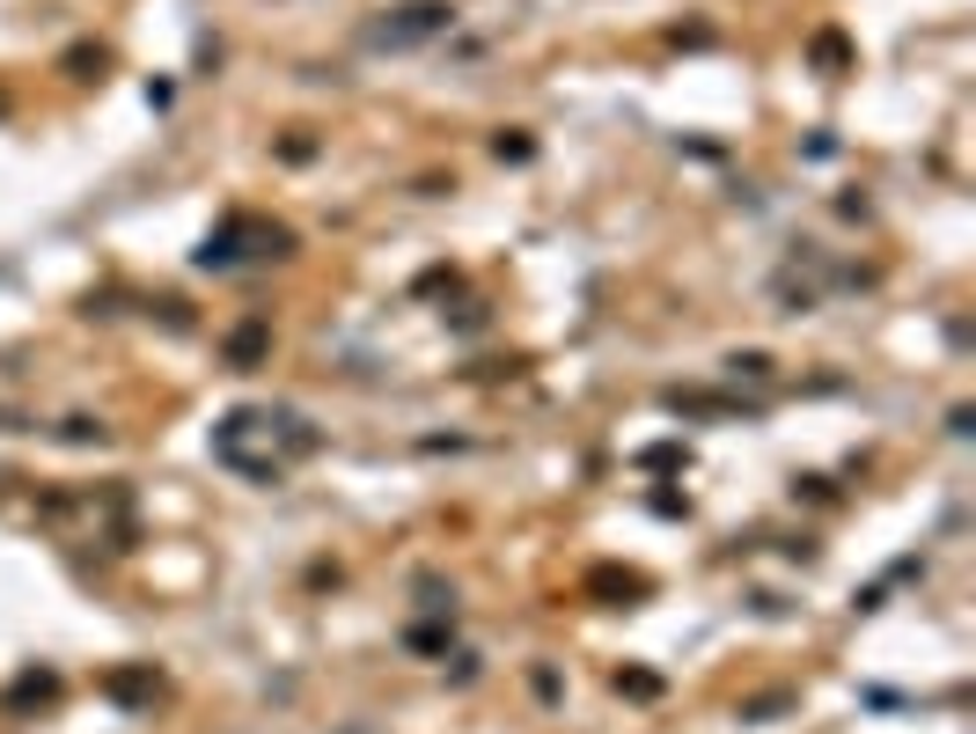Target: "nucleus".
Here are the masks:
<instances>
[{
	"mask_svg": "<svg viewBox=\"0 0 976 734\" xmlns=\"http://www.w3.org/2000/svg\"><path fill=\"white\" fill-rule=\"evenodd\" d=\"M250 257H294V228H279V220H257V214H228L198 243V265L206 272H236L250 265Z\"/></svg>",
	"mask_w": 976,
	"mask_h": 734,
	"instance_id": "f257e3e1",
	"label": "nucleus"
},
{
	"mask_svg": "<svg viewBox=\"0 0 976 734\" xmlns=\"http://www.w3.org/2000/svg\"><path fill=\"white\" fill-rule=\"evenodd\" d=\"M448 632H456V610H434V624H412L404 646H412V654H448Z\"/></svg>",
	"mask_w": 976,
	"mask_h": 734,
	"instance_id": "39448f33",
	"label": "nucleus"
},
{
	"mask_svg": "<svg viewBox=\"0 0 976 734\" xmlns=\"http://www.w3.org/2000/svg\"><path fill=\"white\" fill-rule=\"evenodd\" d=\"M492 154H500V162H529V154H537V147L521 140V133H500V140H492Z\"/></svg>",
	"mask_w": 976,
	"mask_h": 734,
	"instance_id": "9d476101",
	"label": "nucleus"
},
{
	"mask_svg": "<svg viewBox=\"0 0 976 734\" xmlns=\"http://www.w3.org/2000/svg\"><path fill=\"white\" fill-rule=\"evenodd\" d=\"M595 595H646V581H639V573H595Z\"/></svg>",
	"mask_w": 976,
	"mask_h": 734,
	"instance_id": "1a4fd4ad",
	"label": "nucleus"
},
{
	"mask_svg": "<svg viewBox=\"0 0 976 734\" xmlns=\"http://www.w3.org/2000/svg\"><path fill=\"white\" fill-rule=\"evenodd\" d=\"M89 67H103V51L96 45H73L67 51V73H73V81H89Z\"/></svg>",
	"mask_w": 976,
	"mask_h": 734,
	"instance_id": "9b49d317",
	"label": "nucleus"
},
{
	"mask_svg": "<svg viewBox=\"0 0 976 734\" xmlns=\"http://www.w3.org/2000/svg\"><path fill=\"white\" fill-rule=\"evenodd\" d=\"M51 698H59V676L51 668H30L23 684L8 690V706H51Z\"/></svg>",
	"mask_w": 976,
	"mask_h": 734,
	"instance_id": "423d86ee",
	"label": "nucleus"
},
{
	"mask_svg": "<svg viewBox=\"0 0 976 734\" xmlns=\"http://www.w3.org/2000/svg\"><path fill=\"white\" fill-rule=\"evenodd\" d=\"M793 698H757V706H742V720H771V712H785Z\"/></svg>",
	"mask_w": 976,
	"mask_h": 734,
	"instance_id": "ddd939ff",
	"label": "nucleus"
},
{
	"mask_svg": "<svg viewBox=\"0 0 976 734\" xmlns=\"http://www.w3.org/2000/svg\"><path fill=\"white\" fill-rule=\"evenodd\" d=\"M727 375H742V382H771V353H734Z\"/></svg>",
	"mask_w": 976,
	"mask_h": 734,
	"instance_id": "0eeeda50",
	"label": "nucleus"
},
{
	"mask_svg": "<svg viewBox=\"0 0 976 734\" xmlns=\"http://www.w3.org/2000/svg\"><path fill=\"white\" fill-rule=\"evenodd\" d=\"M448 23H456L448 0H404V8H382V15L367 23V45L375 51H412V45H426V37H440Z\"/></svg>",
	"mask_w": 976,
	"mask_h": 734,
	"instance_id": "f03ea898",
	"label": "nucleus"
},
{
	"mask_svg": "<svg viewBox=\"0 0 976 734\" xmlns=\"http://www.w3.org/2000/svg\"><path fill=\"white\" fill-rule=\"evenodd\" d=\"M815 59H823V67H845V37L823 30V37H815Z\"/></svg>",
	"mask_w": 976,
	"mask_h": 734,
	"instance_id": "f8f14e48",
	"label": "nucleus"
},
{
	"mask_svg": "<svg viewBox=\"0 0 976 734\" xmlns=\"http://www.w3.org/2000/svg\"><path fill=\"white\" fill-rule=\"evenodd\" d=\"M103 690L118 698V706H154V668H118V676H103Z\"/></svg>",
	"mask_w": 976,
	"mask_h": 734,
	"instance_id": "20e7f679",
	"label": "nucleus"
},
{
	"mask_svg": "<svg viewBox=\"0 0 976 734\" xmlns=\"http://www.w3.org/2000/svg\"><path fill=\"white\" fill-rule=\"evenodd\" d=\"M345 734H360V727H345Z\"/></svg>",
	"mask_w": 976,
	"mask_h": 734,
	"instance_id": "4468645a",
	"label": "nucleus"
},
{
	"mask_svg": "<svg viewBox=\"0 0 976 734\" xmlns=\"http://www.w3.org/2000/svg\"><path fill=\"white\" fill-rule=\"evenodd\" d=\"M265 345H272V323H265V317H243L236 331H228V345H220V353H228V367H243V375H250V367L265 360Z\"/></svg>",
	"mask_w": 976,
	"mask_h": 734,
	"instance_id": "7ed1b4c3",
	"label": "nucleus"
},
{
	"mask_svg": "<svg viewBox=\"0 0 976 734\" xmlns=\"http://www.w3.org/2000/svg\"><path fill=\"white\" fill-rule=\"evenodd\" d=\"M617 690H624V698H661V676H646V668H617Z\"/></svg>",
	"mask_w": 976,
	"mask_h": 734,
	"instance_id": "6e6552de",
	"label": "nucleus"
}]
</instances>
